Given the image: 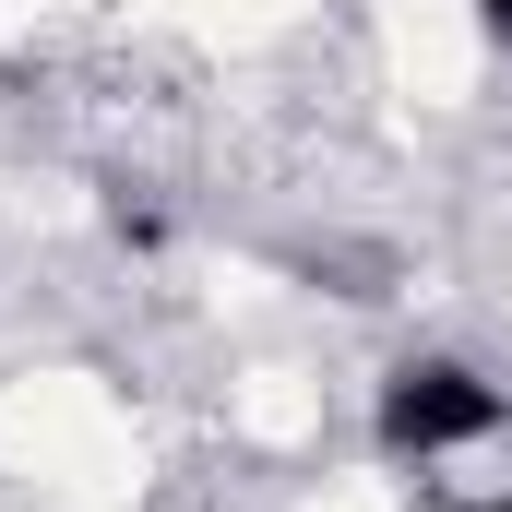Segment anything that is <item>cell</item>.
Here are the masks:
<instances>
[{
    "label": "cell",
    "instance_id": "cell-3",
    "mask_svg": "<svg viewBox=\"0 0 512 512\" xmlns=\"http://www.w3.org/2000/svg\"><path fill=\"white\" fill-rule=\"evenodd\" d=\"M477 512H512V501H477Z\"/></svg>",
    "mask_w": 512,
    "mask_h": 512
},
{
    "label": "cell",
    "instance_id": "cell-1",
    "mask_svg": "<svg viewBox=\"0 0 512 512\" xmlns=\"http://www.w3.org/2000/svg\"><path fill=\"white\" fill-rule=\"evenodd\" d=\"M382 453L393 465H429V453H477V441H501L512 429V393L477 370V358H405L382 382Z\"/></svg>",
    "mask_w": 512,
    "mask_h": 512
},
{
    "label": "cell",
    "instance_id": "cell-2",
    "mask_svg": "<svg viewBox=\"0 0 512 512\" xmlns=\"http://www.w3.org/2000/svg\"><path fill=\"white\" fill-rule=\"evenodd\" d=\"M477 36H489V48H512V0H477Z\"/></svg>",
    "mask_w": 512,
    "mask_h": 512
}]
</instances>
